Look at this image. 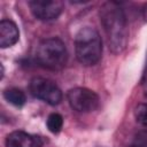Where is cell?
<instances>
[{
    "instance_id": "6da1fadb",
    "label": "cell",
    "mask_w": 147,
    "mask_h": 147,
    "mask_svg": "<svg viewBox=\"0 0 147 147\" xmlns=\"http://www.w3.org/2000/svg\"><path fill=\"white\" fill-rule=\"evenodd\" d=\"M100 20L108 38L109 48L114 53L122 52L127 40L126 18L123 9L116 2H106L100 10Z\"/></svg>"
},
{
    "instance_id": "7a4b0ae2",
    "label": "cell",
    "mask_w": 147,
    "mask_h": 147,
    "mask_svg": "<svg viewBox=\"0 0 147 147\" xmlns=\"http://www.w3.org/2000/svg\"><path fill=\"white\" fill-rule=\"evenodd\" d=\"M77 60L84 65L98 63L102 55V41L99 32L91 26L82 28L75 38Z\"/></svg>"
},
{
    "instance_id": "3957f363",
    "label": "cell",
    "mask_w": 147,
    "mask_h": 147,
    "mask_svg": "<svg viewBox=\"0 0 147 147\" xmlns=\"http://www.w3.org/2000/svg\"><path fill=\"white\" fill-rule=\"evenodd\" d=\"M36 59L38 63L49 70L62 69L68 59L64 42L59 38H48L42 40L37 48Z\"/></svg>"
},
{
    "instance_id": "277c9868",
    "label": "cell",
    "mask_w": 147,
    "mask_h": 147,
    "mask_svg": "<svg viewBox=\"0 0 147 147\" xmlns=\"http://www.w3.org/2000/svg\"><path fill=\"white\" fill-rule=\"evenodd\" d=\"M29 88L34 98L40 99L51 106H56L62 100L61 90L51 79L44 77H34L31 79Z\"/></svg>"
},
{
    "instance_id": "5b68a950",
    "label": "cell",
    "mask_w": 147,
    "mask_h": 147,
    "mask_svg": "<svg viewBox=\"0 0 147 147\" xmlns=\"http://www.w3.org/2000/svg\"><path fill=\"white\" fill-rule=\"evenodd\" d=\"M67 99L71 108L79 113L93 111L99 107L100 102L98 94L86 87L71 88L67 94Z\"/></svg>"
},
{
    "instance_id": "8992f818",
    "label": "cell",
    "mask_w": 147,
    "mask_h": 147,
    "mask_svg": "<svg viewBox=\"0 0 147 147\" xmlns=\"http://www.w3.org/2000/svg\"><path fill=\"white\" fill-rule=\"evenodd\" d=\"M33 16L40 21H52L60 16L63 2L59 0H33L29 2Z\"/></svg>"
},
{
    "instance_id": "52a82bcc",
    "label": "cell",
    "mask_w": 147,
    "mask_h": 147,
    "mask_svg": "<svg viewBox=\"0 0 147 147\" xmlns=\"http://www.w3.org/2000/svg\"><path fill=\"white\" fill-rule=\"evenodd\" d=\"M5 145L6 147H41L42 140L36 134L24 131H14L7 136Z\"/></svg>"
},
{
    "instance_id": "ba28073f",
    "label": "cell",
    "mask_w": 147,
    "mask_h": 147,
    "mask_svg": "<svg viewBox=\"0 0 147 147\" xmlns=\"http://www.w3.org/2000/svg\"><path fill=\"white\" fill-rule=\"evenodd\" d=\"M20 32L16 24L9 20H2L0 22V46L2 48L15 45L18 40Z\"/></svg>"
},
{
    "instance_id": "9c48e42d",
    "label": "cell",
    "mask_w": 147,
    "mask_h": 147,
    "mask_svg": "<svg viewBox=\"0 0 147 147\" xmlns=\"http://www.w3.org/2000/svg\"><path fill=\"white\" fill-rule=\"evenodd\" d=\"M3 98L16 107H22L25 103V94L18 88H9L3 92Z\"/></svg>"
},
{
    "instance_id": "30bf717a",
    "label": "cell",
    "mask_w": 147,
    "mask_h": 147,
    "mask_svg": "<svg viewBox=\"0 0 147 147\" xmlns=\"http://www.w3.org/2000/svg\"><path fill=\"white\" fill-rule=\"evenodd\" d=\"M46 124H47V129L52 133H59L62 129V125H63V118L60 114L53 113L48 116Z\"/></svg>"
},
{
    "instance_id": "8fae6325",
    "label": "cell",
    "mask_w": 147,
    "mask_h": 147,
    "mask_svg": "<svg viewBox=\"0 0 147 147\" xmlns=\"http://www.w3.org/2000/svg\"><path fill=\"white\" fill-rule=\"evenodd\" d=\"M136 119L138 123L147 126V103H140L134 110Z\"/></svg>"
},
{
    "instance_id": "7c38bea8",
    "label": "cell",
    "mask_w": 147,
    "mask_h": 147,
    "mask_svg": "<svg viewBox=\"0 0 147 147\" xmlns=\"http://www.w3.org/2000/svg\"><path fill=\"white\" fill-rule=\"evenodd\" d=\"M133 145H136L138 147H147V126L145 129L140 130L134 136Z\"/></svg>"
},
{
    "instance_id": "4fadbf2b",
    "label": "cell",
    "mask_w": 147,
    "mask_h": 147,
    "mask_svg": "<svg viewBox=\"0 0 147 147\" xmlns=\"http://www.w3.org/2000/svg\"><path fill=\"white\" fill-rule=\"evenodd\" d=\"M147 75V57H146V64H145V69H144V77H146Z\"/></svg>"
},
{
    "instance_id": "5bb4252c",
    "label": "cell",
    "mask_w": 147,
    "mask_h": 147,
    "mask_svg": "<svg viewBox=\"0 0 147 147\" xmlns=\"http://www.w3.org/2000/svg\"><path fill=\"white\" fill-rule=\"evenodd\" d=\"M131 147H138V146H136V145H133V146H131Z\"/></svg>"
}]
</instances>
